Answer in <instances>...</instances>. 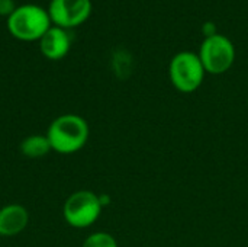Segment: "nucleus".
<instances>
[{"label": "nucleus", "instance_id": "f257e3e1", "mask_svg": "<svg viewBox=\"0 0 248 247\" xmlns=\"http://www.w3.org/2000/svg\"><path fill=\"white\" fill-rule=\"evenodd\" d=\"M89 124L74 114L57 116L48 127L46 137L51 148L60 154H73L81 150L89 140Z\"/></svg>", "mask_w": 248, "mask_h": 247}, {"label": "nucleus", "instance_id": "f03ea898", "mask_svg": "<svg viewBox=\"0 0 248 247\" xmlns=\"http://www.w3.org/2000/svg\"><path fill=\"white\" fill-rule=\"evenodd\" d=\"M51 28L48 10L38 4H22L7 17L9 32L20 41H39Z\"/></svg>", "mask_w": 248, "mask_h": 247}, {"label": "nucleus", "instance_id": "7ed1b4c3", "mask_svg": "<svg viewBox=\"0 0 248 247\" xmlns=\"http://www.w3.org/2000/svg\"><path fill=\"white\" fill-rule=\"evenodd\" d=\"M205 67L198 54L192 51L177 52L169 67V74L173 86L183 93L198 90L205 79Z\"/></svg>", "mask_w": 248, "mask_h": 247}, {"label": "nucleus", "instance_id": "20e7f679", "mask_svg": "<svg viewBox=\"0 0 248 247\" xmlns=\"http://www.w3.org/2000/svg\"><path fill=\"white\" fill-rule=\"evenodd\" d=\"M102 213V199L92 191L71 194L62 207V217L70 227L87 229L97 221Z\"/></svg>", "mask_w": 248, "mask_h": 247}, {"label": "nucleus", "instance_id": "39448f33", "mask_svg": "<svg viewBox=\"0 0 248 247\" xmlns=\"http://www.w3.org/2000/svg\"><path fill=\"white\" fill-rule=\"evenodd\" d=\"M198 55L206 73L224 74L235 61V47L228 36L215 33L203 39Z\"/></svg>", "mask_w": 248, "mask_h": 247}, {"label": "nucleus", "instance_id": "423d86ee", "mask_svg": "<svg viewBox=\"0 0 248 247\" xmlns=\"http://www.w3.org/2000/svg\"><path fill=\"white\" fill-rule=\"evenodd\" d=\"M92 13L90 0H51L48 15L55 26L68 29L84 23Z\"/></svg>", "mask_w": 248, "mask_h": 247}, {"label": "nucleus", "instance_id": "0eeeda50", "mask_svg": "<svg viewBox=\"0 0 248 247\" xmlns=\"http://www.w3.org/2000/svg\"><path fill=\"white\" fill-rule=\"evenodd\" d=\"M71 47V38L68 32L58 26H51L39 39V49L44 57L49 60L64 58Z\"/></svg>", "mask_w": 248, "mask_h": 247}, {"label": "nucleus", "instance_id": "6e6552de", "mask_svg": "<svg viewBox=\"0 0 248 247\" xmlns=\"http://www.w3.org/2000/svg\"><path fill=\"white\" fill-rule=\"evenodd\" d=\"M29 223L28 210L19 204H9L0 208V237L20 234Z\"/></svg>", "mask_w": 248, "mask_h": 247}, {"label": "nucleus", "instance_id": "1a4fd4ad", "mask_svg": "<svg viewBox=\"0 0 248 247\" xmlns=\"http://www.w3.org/2000/svg\"><path fill=\"white\" fill-rule=\"evenodd\" d=\"M19 148H20V153L29 159H41L52 150L48 137L41 135V134H33V135L23 138Z\"/></svg>", "mask_w": 248, "mask_h": 247}, {"label": "nucleus", "instance_id": "9d476101", "mask_svg": "<svg viewBox=\"0 0 248 247\" xmlns=\"http://www.w3.org/2000/svg\"><path fill=\"white\" fill-rule=\"evenodd\" d=\"M81 247H118L115 237L105 231H97L86 237Z\"/></svg>", "mask_w": 248, "mask_h": 247}, {"label": "nucleus", "instance_id": "9b49d317", "mask_svg": "<svg viewBox=\"0 0 248 247\" xmlns=\"http://www.w3.org/2000/svg\"><path fill=\"white\" fill-rule=\"evenodd\" d=\"M17 6L13 0H0V16H10Z\"/></svg>", "mask_w": 248, "mask_h": 247}, {"label": "nucleus", "instance_id": "f8f14e48", "mask_svg": "<svg viewBox=\"0 0 248 247\" xmlns=\"http://www.w3.org/2000/svg\"><path fill=\"white\" fill-rule=\"evenodd\" d=\"M202 29H203V32H205V38L218 33V32H217V25H215L214 22H211V20L205 22V23L202 25Z\"/></svg>", "mask_w": 248, "mask_h": 247}]
</instances>
